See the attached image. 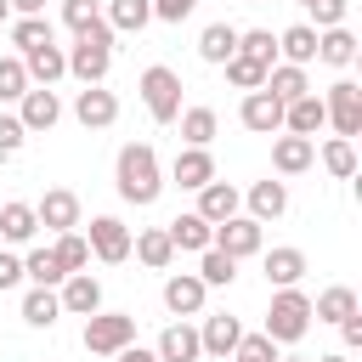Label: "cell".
I'll use <instances>...</instances> for the list:
<instances>
[{"label":"cell","instance_id":"cell-1","mask_svg":"<svg viewBox=\"0 0 362 362\" xmlns=\"http://www.w3.org/2000/svg\"><path fill=\"white\" fill-rule=\"evenodd\" d=\"M113 181H119V198L124 204H153L158 198V153L147 147V141H130V147H119V164H113Z\"/></svg>","mask_w":362,"mask_h":362},{"label":"cell","instance_id":"cell-2","mask_svg":"<svg viewBox=\"0 0 362 362\" xmlns=\"http://www.w3.org/2000/svg\"><path fill=\"white\" fill-rule=\"evenodd\" d=\"M305 328H311V300H305L300 288H277L260 334H266L272 345H294V339H305Z\"/></svg>","mask_w":362,"mask_h":362},{"label":"cell","instance_id":"cell-3","mask_svg":"<svg viewBox=\"0 0 362 362\" xmlns=\"http://www.w3.org/2000/svg\"><path fill=\"white\" fill-rule=\"evenodd\" d=\"M107 62H113V28H107V17L90 28V34H79V45L68 51V74L74 79H85V85H102L107 79Z\"/></svg>","mask_w":362,"mask_h":362},{"label":"cell","instance_id":"cell-4","mask_svg":"<svg viewBox=\"0 0 362 362\" xmlns=\"http://www.w3.org/2000/svg\"><path fill=\"white\" fill-rule=\"evenodd\" d=\"M136 339V317L130 311H90L85 317V351L90 356H119Z\"/></svg>","mask_w":362,"mask_h":362},{"label":"cell","instance_id":"cell-5","mask_svg":"<svg viewBox=\"0 0 362 362\" xmlns=\"http://www.w3.org/2000/svg\"><path fill=\"white\" fill-rule=\"evenodd\" d=\"M141 102H147V113L158 124H175L181 119V79L170 68H147L141 74Z\"/></svg>","mask_w":362,"mask_h":362},{"label":"cell","instance_id":"cell-6","mask_svg":"<svg viewBox=\"0 0 362 362\" xmlns=\"http://www.w3.org/2000/svg\"><path fill=\"white\" fill-rule=\"evenodd\" d=\"M322 113H328V124L339 130V141H351V136L362 130V85H351V79L328 85V96H322Z\"/></svg>","mask_w":362,"mask_h":362},{"label":"cell","instance_id":"cell-7","mask_svg":"<svg viewBox=\"0 0 362 362\" xmlns=\"http://www.w3.org/2000/svg\"><path fill=\"white\" fill-rule=\"evenodd\" d=\"M85 243H90V255H96V260H107V266L130 260V232H124V221H113V215H96Z\"/></svg>","mask_w":362,"mask_h":362},{"label":"cell","instance_id":"cell-8","mask_svg":"<svg viewBox=\"0 0 362 362\" xmlns=\"http://www.w3.org/2000/svg\"><path fill=\"white\" fill-rule=\"evenodd\" d=\"M209 249H221V255H232V260H243V255H260V221H249V215H232V221H221Z\"/></svg>","mask_w":362,"mask_h":362},{"label":"cell","instance_id":"cell-9","mask_svg":"<svg viewBox=\"0 0 362 362\" xmlns=\"http://www.w3.org/2000/svg\"><path fill=\"white\" fill-rule=\"evenodd\" d=\"M238 119L255 130V136H272V130H283V102L260 85V90H249L243 96V107H238Z\"/></svg>","mask_w":362,"mask_h":362},{"label":"cell","instance_id":"cell-10","mask_svg":"<svg viewBox=\"0 0 362 362\" xmlns=\"http://www.w3.org/2000/svg\"><path fill=\"white\" fill-rule=\"evenodd\" d=\"M74 119H79L85 130H107V124L119 119V102H113V90H102V85H85V90H79V102H74Z\"/></svg>","mask_w":362,"mask_h":362},{"label":"cell","instance_id":"cell-11","mask_svg":"<svg viewBox=\"0 0 362 362\" xmlns=\"http://www.w3.org/2000/svg\"><path fill=\"white\" fill-rule=\"evenodd\" d=\"M34 221L51 226V232H74V226H79V198H74L68 187H57V192H45V198L34 204Z\"/></svg>","mask_w":362,"mask_h":362},{"label":"cell","instance_id":"cell-12","mask_svg":"<svg viewBox=\"0 0 362 362\" xmlns=\"http://www.w3.org/2000/svg\"><path fill=\"white\" fill-rule=\"evenodd\" d=\"M62 311H74V317H90V311H102V283L90 277V272H74V277H62Z\"/></svg>","mask_w":362,"mask_h":362},{"label":"cell","instance_id":"cell-13","mask_svg":"<svg viewBox=\"0 0 362 362\" xmlns=\"http://www.w3.org/2000/svg\"><path fill=\"white\" fill-rule=\"evenodd\" d=\"M158 362H198L204 356V345H198V328H187V322H170L164 334H158V351H153Z\"/></svg>","mask_w":362,"mask_h":362},{"label":"cell","instance_id":"cell-14","mask_svg":"<svg viewBox=\"0 0 362 362\" xmlns=\"http://www.w3.org/2000/svg\"><path fill=\"white\" fill-rule=\"evenodd\" d=\"M23 130H51L57 119H62V102H57V90L45 85V90H23Z\"/></svg>","mask_w":362,"mask_h":362},{"label":"cell","instance_id":"cell-15","mask_svg":"<svg viewBox=\"0 0 362 362\" xmlns=\"http://www.w3.org/2000/svg\"><path fill=\"white\" fill-rule=\"evenodd\" d=\"M192 215H204L209 226L232 221V215H238V187H226V181H209V187H198V209H192Z\"/></svg>","mask_w":362,"mask_h":362},{"label":"cell","instance_id":"cell-16","mask_svg":"<svg viewBox=\"0 0 362 362\" xmlns=\"http://www.w3.org/2000/svg\"><path fill=\"white\" fill-rule=\"evenodd\" d=\"M23 68H28V79L57 85V79L68 74V51H62V45H34V51H23Z\"/></svg>","mask_w":362,"mask_h":362},{"label":"cell","instance_id":"cell-17","mask_svg":"<svg viewBox=\"0 0 362 362\" xmlns=\"http://www.w3.org/2000/svg\"><path fill=\"white\" fill-rule=\"evenodd\" d=\"M283 124H288V136H317L322 124H328V113H322V96H300V102H288L283 107Z\"/></svg>","mask_w":362,"mask_h":362},{"label":"cell","instance_id":"cell-18","mask_svg":"<svg viewBox=\"0 0 362 362\" xmlns=\"http://www.w3.org/2000/svg\"><path fill=\"white\" fill-rule=\"evenodd\" d=\"M238 339H243L238 317H204V328H198V345H204L209 356H232V351H238Z\"/></svg>","mask_w":362,"mask_h":362},{"label":"cell","instance_id":"cell-19","mask_svg":"<svg viewBox=\"0 0 362 362\" xmlns=\"http://www.w3.org/2000/svg\"><path fill=\"white\" fill-rule=\"evenodd\" d=\"M198 57L215 62V68L232 62V57H238V28H232V23H209V28L198 34Z\"/></svg>","mask_w":362,"mask_h":362},{"label":"cell","instance_id":"cell-20","mask_svg":"<svg viewBox=\"0 0 362 362\" xmlns=\"http://www.w3.org/2000/svg\"><path fill=\"white\" fill-rule=\"evenodd\" d=\"M175 181L181 187H209L215 181V158H209V147H187V153H175Z\"/></svg>","mask_w":362,"mask_h":362},{"label":"cell","instance_id":"cell-21","mask_svg":"<svg viewBox=\"0 0 362 362\" xmlns=\"http://www.w3.org/2000/svg\"><path fill=\"white\" fill-rule=\"evenodd\" d=\"M288 209V187L283 181H255L249 187V221H277Z\"/></svg>","mask_w":362,"mask_h":362},{"label":"cell","instance_id":"cell-22","mask_svg":"<svg viewBox=\"0 0 362 362\" xmlns=\"http://www.w3.org/2000/svg\"><path fill=\"white\" fill-rule=\"evenodd\" d=\"M164 232H170V243H175V249H198V255L215 243V226H209L204 215H175Z\"/></svg>","mask_w":362,"mask_h":362},{"label":"cell","instance_id":"cell-23","mask_svg":"<svg viewBox=\"0 0 362 362\" xmlns=\"http://www.w3.org/2000/svg\"><path fill=\"white\" fill-rule=\"evenodd\" d=\"M164 305H170L175 317H198V311H204V283L187 277V272L170 277V283H164Z\"/></svg>","mask_w":362,"mask_h":362},{"label":"cell","instance_id":"cell-24","mask_svg":"<svg viewBox=\"0 0 362 362\" xmlns=\"http://www.w3.org/2000/svg\"><path fill=\"white\" fill-rule=\"evenodd\" d=\"M266 90L288 107V102H300V96H311V85H305V68H294V62H283V68H266Z\"/></svg>","mask_w":362,"mask_h":362},{"label":"cell","instance_id":"cell-25","mask_svg":"<svg viewBox=\"0 0 362 362\" xmlns=\"http://www.w3.org/2000/svg\"><path fill=\"white\" fill-rule=\"evenodd\" d=\"M311 158H317V147H311L305 136H277V147H272V164H277L283 175H300V170H311Z\"/></svg>","mask_w":362,"mask_h":362},{"label":"cell","instance_id":"cell-26","mask_svg":"<svg viewBox=\"0 0 362 362\" xmlns=\"http://www.w3.org/2000/svg\"><path fill=\"white\" fill-rule=\"evenodd\" d=\"M130 249H136V260H141V266H153V272H164V266L175 260V243H170V232H164V226H153V232L130 238Z\"/></svg>","mask_w":362,"mask_h":362},{"label":"cell","instance_id":"cell-27","mask_svg":"<svg viewBox=\"0 0 362 362\" xmlns=\"http://www.w3.org/2000/svg\"><path fill=\"white\" fill-rule=\"evenodd\" d=\"M277 51L294 62V68H305V62H317V28H305V23H294V28H283L277 34Z\"/></svg>","mask_w":362,"mask_h":362},{"label":"cell","instance_id":"cell-28","mask_svg":"<svg viewBox=\"0 0 362 362\" xmlns=\"http://www.w3.org/2000/svg\"><path fill=\"white\" fill-rule=\"evenodd\" d=\"M300 277H305V255H300V249H272V255H266V283L294 288Z\"/></svg>","mask_w":362,"mask_h":362},{"label":"cell","instance_id":"cell-29","mask_svg":"<svg viewBox=\"0 0 362 362\" xmlns=\"http://www.w3.org/2000/svg\"><path fill=\"white\" fill-rule=\"evenodd\" d=\"M311 317H317V322H345V317H356V294H351L345 283H334V288H322V294H317Z\"/></svg>","mask_w":362,"mask_h":362},{"label":"cell","instance_id":"cell-30","mask_svg":"<svg viewBox=\"0 0 362 362\" xmlns=\"http://www.w3.org/2000/svg\"><path fill=\"white\" fill-rule=\"evenodd\" d=\"M34 232H40L34 204H6V209H0V238H6V243H28Z\"/></svg>","mask_w":362,"mask_h":362},{"label":"cell","instance_id":"cell-31","mask_svg":"<svg viewBox=\"0 0 362 362\" xmlns=\"http://www.w3.org/2000/svg\"><path fill=\"white\" fill-rule=\"evenodd\" d=\"M62 317V300L51 294V288H28L23 294V322H34V328H51Z\"/></svg>","mask_w":362,"mask_h":362},{"label":"cell","instance_id":"cell-32","mask_svg":"<svg viewBox=\"0 0 362 362\" xmlns=\"http://www.w3.org/2000/svg\"><path fill=\"white\" fill-rule=\"evenodd\" d=\"M317 57H322L328 68H351V57H356V40H351V28H328V34L317 40Z\"/></svg>","mask_w":362,"mask_h":362},{"label":"cell","instance_id":"cell-33","mask_svg":"<svg viewBox=\"0 0 362 362\" xmlns=\"http://www.w3.org/2000/svg\"><path fill=\"white\" fill-rule=\"evenodd\" d=\"M153 23V0H113L107 6V28H147Z\"/></svg>","mask_w":362,"mask_h":362},{"label":"cell","instance_id":"cell-34","mask_svg":"<svg viewBox=\"0 0 362 362\" xmlns=\"http://www.w3.org/2000/svg\"><path fill=\"white\" fill-rule=\"evenodd\" d=\"M181 136H187V147H209L215 141V107H187L181 113Z\"/></svg>","mask_w":362,"mask_h":362},{"label":"cell","instance_id":"cell-35","mask_svg":"<svg viewBox=\"0 0 362 362\" xmlns=\"http://www.w3.org/2000/svg\"><path fill=\"white\" fill-rule=\"evenodd\" d=\"M23 277H34V288H51V283H62L68 272L57 266V255H51V249H34V255L23 260Z\"/></svg>","mask_w":362,"mask_h":362},{"label":"cell","instance_id":"cell-36","mask_svg":"<svg viewBox=\"0 0 362 362\" xmlns=\"http://www.w3.org/2000/svg\"><path fill=\"white\" fill-rule=\"evenodd\" d=\"M232 277H238V260H232V255H221V249H204L198 283H204V288H221V283H232Z\"/></svg>","mask_w":362,"mask_h":362},{"label":"cell","instance_id":"cell-37","mask_svg":"<svg viewBox=\"0 0 362 362\" xmlns=\"http://www.w3.org/2000/svg\"><path fill=\"white\" fill-rule=\"evenodd\" d=\"M11 45H17V51L51 45V23H45V17H17V23H11Z\"/></svg>","mask_w":362,"mask_h":362},{"label":"cell","instance_id":"cell-38","mask_svg":"<svg viewBox=\"0 0 362 362\" xmlns=\"http://www.w3.org/2000/svg\"><path fill=\"white\" fill-rule=\"evenodd\" d=\"M238 57H249V62L272 68V57H277V40H272L266 28H249V34H238Z\"/></svg>","mask_w":362,"mask_h":362},{"label":"cell","instance_id":"cell-39","mask_svg":"<svg viewBox=\"0 0 362 362\" xmlns=\"http://www.w3.org/2000/svg\"><path fill=\"white\" fill-rule=\"evenodd\" d=\"M51 255H57V266L74 277V272H85V260H90V243H85V238H74V232H62Z\"/></svg>","mask_w":362,"mask_h":362},{"label":"cell","instance_id":"cell-40","mask_svg":"<svg viewBox=\"0 0 362 362\" xmlns=\"http://www.w3.org/2000/svg\"><path fill=\"white\" fill-rule=\"evenodd\" d=\"M23 90H28L23 57H0V102H23Z\"/></svg>","mask_w":362,"mask_h":362},{"label":"cell","instance_id":"cell-41","mask_svg":"<svg viewBox=\"0 0 362 362\" xmlns=\"http://www.w3.org/2000/svg\"><path fill=\"white\" fill-rule=\"evenodd\" d=\"M221 68H226V79H232L238 90H260V85H266V68L249 62V57H232V62H221Z\"/></svg>","mask_w":362,"mask_h":362},{"label":"cell","instance_id":"cell-42","mask_svg":"<svg viewBox=\"0 0 362 362\" xmlns=\"http://www.w3.org/2000/svg\"><path fill=\"white\" fill-rule=\"evenodd\" d=\"M62 23H68L74 34H90V28L102 23V11H96V0H62Z\"/></svg>","mask_w":362,"mask_h":362},{"label":"cell","instance_id":"cell-43","mask_svg":"<svg viewBox=\"0 0 362 362\" xmlns=\"http://www.w3.org/2000/svg\"><path fill=\"white\" fill-rule=\"evenodd\" d=\"M322 164H328V175H356V147L334 136V141L322 147Z\"/></svg>","mask_w":362,"mask_h":362},{"label":"cell","instance_id":"cell-44","mask_svg":"<svg viewBox=\"0 0 362 362\" xmlns=\"http://www.w3.org/2000/svg\"><path fill=\"white\" fill-rule=\"evenodd\" d=\"M28 141V130H23V119H0V158H11L17 147Z\"/></svg>","mask_w":362,"mask_h":362},{"label":"cell","instance_id":"cell-45","mask_svg":"<svg viewBox=\"0 0 362 362\" xmlns=\"http://www.w3.org/2000/svg\"><path fill=\"white\" fill-rule=\"evenodd\" d=\"M305 11H311L322 28H339V23H345V0H311Z\"/></svg>","mask_w":362,"mask_h":362},{"label":"cell","instance_id":"cell-46","mask_svg":"<svg viewBox=\"0 0 362 362\" xmlns=\"http://www.w3.org/2000/svg\"><path fill=\"white\" fill-rule=\"evenodd\" d=\"M198 11V0H153V17L158 23H181V17H192Z\"/></svg>","mask_w":362,"mask_h":362},{"label":"cell","instance_id":"cell-47","mask_svg":"<svg viewBox=\"0 0 362 362\" xmlns=\"http://www.w3.org/2000/svg\"><path fill=\"white\" fill-rule=\"evenodd\" d=\"M23 283V260L17 255H0V288H17Z\"/></svg>","mask_w":362,"mask_h":362},{"label":"cell","instance_id":"cell-48","mask_svg":"<svg viewBox=\"0 0 362 362\" xmlns=\"http://www.w3.org/2000/svg\"><path fill=\"white\" fill-rule=\"evenodd\" d=\"M339 334H345V351H356V345H362V317H345Z\"/></svg>","mask_w":362,"mask_h":362},{"label":"cell","instance_id":"cell-49","mask_svg":"<svg viewBox=\"0 0 362 362\" xmlns=\"http://www.w3.org/2000/svg\"><path fill=\"white\" fill-rule=\"evenodd\" d=\"M113 362H158V356H153V351H141V345H124Z\"/></svg>","mask_w":362,"mask_h":362},{"label":"cell","instance_id":"cell-50","mask_svg":"<svg viewBox=\"0 0 362 362\" xmlns=\"http://www.w3.org/2000/svg\"><path fill=\"white\" fill-rule=\"evenodd\" d=\"M11 6H17L23 17H40V11H45V0H11Z\"/></svg>","mask_w":362,"mask_h":362},{"label":"cell","instance_id":"cell-51","mask_svg":"<svg viewBox=\"0 0 362 362\" xmlns=\"http://www.w3.org/2000/svg\"><path fill=\"white\" fill-rule=\"evenodd\" d=\"M317 362H351V356H345V351H334V356H317Z\"/></svg>","mask_w":362,"mask_h":362},{"label":"cell","instance_id":"cell-52","mask_svg":"<svg viewBox=\"0 0 362 362\" xmlns=\"http://www.w3.org/2000/svg\"><path fill=\"white\" fill-rule=\"evenodd\" d=\"M6 17H11V0H0V23H6Z\"/></svg>","mask_w":362,"mask_h":362},{"label":"cell","instance_id":"cell-53","mask_svg":"<svg viewBox=\"0 0 362 362\" xmlns=\"http://www.w3.org/2000/svg\"><path fill=\"white\" fill-rule=\"evenodd\" d=\"M277 362H305V356H277Z\"/></svg>","mask_w":362,"mask_h":362},{"label":"cell","instance_id":"cell-54","mask_svg":"<svg viewBox=\"0 0 362 362\" xmlns=\"http://www.w3.org/2000/svg\"><path fill=\"white\" fill-rule=\"evenodd\" d=\"M249 6H266V0H249Z\"/></svg>","mask_w":362,"mask_h":362},{"label":"cell","instance_id":"cell-55","mask_svg":"<svg viewBox=\"0 0 362 362\" xmlns=\"http://www.w3.org/2000/svg\"><path fill=\"white\" fill-rule=\"evenodd\" d=\"M300 6H311V0H300Z\"/></svg>","mask_w":362,"mask_h":362}]
</instances>
